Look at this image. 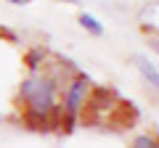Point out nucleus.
Masks as SVG:
<instances>
[{"label":"nucleus","mask_w":159,"mask_h":148,"mask_svg":"<svg viewBox=\"0 0 159 148\" xmlns=\"http://www.w3.org/2000/svg\"><path fill=\"white\" fill-rule=\"evenodd\" d=\"M43 61H45V50H43V48H32V50L27 53V58H24V63H27L32 72H34V69H37Z\"/></svg>","instance_id":"nucleus-6"},{"label":"nucleus","mask_w":159,"mask_h":148,"mask_svg":"<svg viewBox=\"0 0 159 148\" xmlns=\"http://www.w3.org/2000/svg\"><path fill=\"white\" fill-rule=\"evenodd\" d=\"M88 93H90V80H88L82 72H77L69 80L66 90H64V130H72L77 116L82 114V108H85V101H88Z\"/></svg>","instance_id":"nucleus-2"},{"label":"nucleus","mask_w":159,"mask_h":148,"mask_svg":"<svg viewBox=\"0 0 159 148\" xmlns=\"http://www.w3.org/2000/svg\"><path fill=\"white\" fill-rule=\"evenodd\" d=\"M130 148H159V135L157 132H146V135H138L135 140L130 143Z\"/></svg>","instance_id":"nucleus-5"},{"label":"nucleus","mask_w":159,"mask_h":148,"mask_svg":"<svg viewBox=\"0 0 159 148\" xmlns=\"http://www.w3.org/2000/svg\"><path fill=\"white\" fill-rule=\"evenodd\" d=\"M133 61H135V69L141 72L143 82H146V85H151L154 90H159V69L154 66L148 58H143V56H133Z\"/></svg>","instance_id":"nucleus-3"},{"label":"nucleus","mask_w":159,"mask_h":148,"mask_svg":"<svg viewBox=\"0 0 159 148\" xmlns=\"http://www.w3.org/2000/svg\"><path fill=\"white\" fill-rule=\"evenodd\" d=\"M11 3H21V6H24V3H29V0H11Z\"/></svg>","instance_id":"nucleus-8"},{"label":"nucleus","mask_w":159,"mask_h":148,"mask_svg":"<svg viewBox=\"0 0 159 148\" xmlns=\"http://www.w3.org/2000/svg\"><path fill=\"white\" fill-rule=\"evenodd\" d=\"M148 45H151L154 50H159V37H151V40H148Z\"/></svg>","instance_id":"nucleus-7"},{"label":"nucleus","mask_w":159,"mask_h":148,"mask_svg":"<svg viewBox=\"0 0 159 148\" xmlns=\"http://www.w3.org/2000/svg\"><path fill=\"white\" fill-rule=\"evenodd\" d=\"M80 24H82V29H88L93 37H101L103 34V27L98 24L96 16H90V13H80Z\"/></svg>","instance_id":"nucleus-4"},{"label":"nucleus","mask_w":159,"mask_h":148,"mask_svg":"<svg viewBox=\"0 0 159 148\" xmlns=\"http://www.w3.org/2000/svg\"><path fill=\"white\" fill-rule=\"evenodd\" d=\"M19 95H21V101L27 103L29 111L48 114V116H56L58 111H61V106L56 103V95H58L56 77H48V74H29L27 80L21 82Z\"/></svg>","instance_id":"nucleus-1"}]
</instances>
